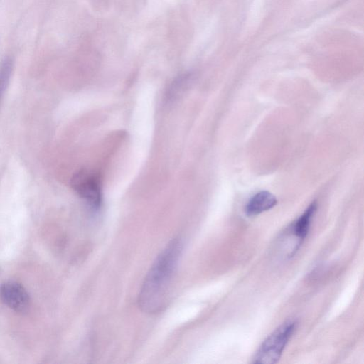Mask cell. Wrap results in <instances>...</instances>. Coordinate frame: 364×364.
<instances>
[{"mask_svg": "<svg viewBox=\"0 0 364 364\" xmlns=\"http://www.w3.org/2000/svg\"><path fill=\"white\" fill-rule=\"evenodd\" d=\"M182 248L181 240L173 239L151 267L139 294V306L144 311L154 314L164 307Z\"/></svg>", "mask_w": 364, "mask_h": 364, "instance_id": "cell-1", "label": "cell"}, {"mask_svg": "<svg viewBox=\"0 0 364 364\" xmlns=\"http://www.w3.org/2000/svg\"><path fill=\"white\" fill-rule=\"evenodd\" d=\"M296 325L297 322L295 319L289 318L274 330L257 350L253 358V363L274 364L278 362Z\"/></svg>", "mask_w": 364, "mask_h": 364, "instance_id": "cell-2", "label": "cell"}, {"mask_svg": "<svg viewBox=\"0 0 364 364\" xmlns=\"http://www.w3.org/2000/svg\"><path fill=\"white\" fill-rule=\"evenodd\" d=\"M73 189L94 209L102 203L101 179L94 171L83 168L76 172L70 181Z\"/></svg>", "mask_w": 364, "mask_h": 364, "instance_id": "cell-3", "label": "cell"}, {"mask_svg": "<svg viewBox=\"0 0 364 364\" xmlns=\"http://www.w3.org/2000/svg\"><path fill=\"white\" fill-rule=\"evenodd\" d=\"M3 302L16 312H25L30 306L31 299L26 289L16 282H6L0 287Z\"/></svg>", "mask_w": 364, "mask_h": 364, "instance_id": "cell-4", "label": "cell"}, {"mask_svg": "<svg viewBox=\"0 0 364 364\" xmlns=\"http://www.w3.org/2000/svg\"><path fill=\"white\" fill-rule=\"evenodd\" d=\"M276 197L267 191H262L254 195L245 207V213L248 217L257 215L276 205Z\"/></svg>", "mask_w": 364, "mask_h": 364, "instance_id": "cell-5", "label": "cell"}, {"mask_svg": "<svg viewBox=\"0 0 364 364\" xmlns=\"http://www.w3.org/2000/svg\"><path fill=\"white\" fill-rule=\"evenodd\" d=\"M317 208L316 202H313L298 218L294 226V233L301 241L308 234L310 224Z\"/></svg>", "mask_w": 364, "mask_h": 364, "instance_id": "cell-6", "label": "cell"}]
</instances>
